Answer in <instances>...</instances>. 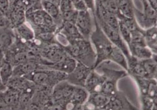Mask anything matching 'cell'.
I'll return each mask as SVG.
<instances>
[{
  "label": "cell",
  "mask_w": 157,
  "mask_h": 110,
  "mask_svg": "<svg viewBox=\"0 0 157 110\" xmlns=\"http://www.w3.org/2000/svg\"><path fill=\"white\" fill-rule=\"evenodd\" d=\"M94 28L90 36V40L93 46L96 56L94 65L95 69L101 63L109 61V55L115 45L112 44V42L104 34L101 28L98 25L94 16Z\"/></svg>",
  "instance_id": "cell-2"
},
{
  "label": "cell",
  "mask_w": 157,
  "mask_h": 110,
  "mask_svg": "<svg viewBox=\"0 0 157 110\" xmlns=\"http://www.w3.org/2000/svg\"><path fill=\"white\" fill-rule=\"evenodd\" d=\"M71 1L74 8L77 12H82L89 9L84 0H71Z\"/></svg>",
  "instance_id": "cell-31"
},
{
  "label": "cell",
  "mask_w": 157,
  "mask_h": 110,
  "mask_svg": "<svg viewBox=\"0 0 157 110\" xmlns=\"http://www.w3.org/2000/svg\"><path fill=\"white\" fill-rule=\"evenodd\" d=\"M90 9L78 12L75 21V25L82 36L87 40H90L94 30V16H91ZM94 15V13H93Z\"/></svg>",
  "instance_id": "cell-6"
},
{
  "label": "cell",
  "mask_w": 157,
  "mask_h": 110,
  "mask_svg": "<svg viewBox=\"0 0 157 110\" xmlns=\"http://www.w3.org/2000/svg\"><path fill=\"white\" fill-rule=\"evenodd\" d=\"M22 3L25 8V13L43 8L41 0H24Z\"/></svg>",
  "instance_id": "cell-26"
},
{
  "label": "cell",
  "mask_w": 157,
  "mask_h": 110,
  "mask_svg": "<svg viewBox=\"0 0 157 110\" xmlns=\"http://www.w3.org/2000/svg\"><path fill=\"white\" fill-rule=\"evenodd\" d=\"M14 1H16V2H23L24 0H14Z\"/></svg>",
  "instance_id": "cell-37"
},
{
  "label": "cell",
  "mask_w": 157,
  "mask_h": 110,
  "mask_svg": "<svg viewBox=\"0 0 157 110\" xmlns=\"http://www.w3.org/2000/svg\"><path fill=\"white\" fill-rule=\"evenodd\" d=\"M104 109H137V108L132 105L124 93L118 91L110 97Z\"/></svg>",
  "instance_id": "cell-8"
},
{
  "label": "cell",
  "mask_w": 157,
  "mask_h": 110,
  "mask_svg": "<svg viewBox=\"0 0 157 110\" xmlns=\"http://www.w3.org/2000/svg\"><path fill=\"white\" fill-rule=\"evenodd\" d=\"M140 98L143 109L153 110L156 109V99H153L146 95H141Z\"/></svg>",
  "instance_id": "cell-27"
},
{
  "label": "cell",
  "mask_w": 157,
  "mask_h": 110,
  "mask_svg": "<svg viewBox=\"0 0 157 110\" xmlns=\"http://www.w3.org/2000/svg\"><path fill=\"white\" fill-rule=\"evenodd\" d=\"M110 98V97L101 93H90L87 101L82 106L81 109H104Z\"/></svg>",
  "instance_id": "cell-10"
},
{
  "label": "cell",
  "mask_w": 157,
  "mask_h": 110,
  "mask_svg": "<svg viewBox=\"0 0 157 110\" xmlns=\"http://www.w3.org/2000/svg\"><path fill=\"white\" fill-rule=\"evenodd\" d=\"M131 55L138 60H143L151 58L155 54H153L147 46L129 45L128 47Z\"/></svg>",
  "instance_id": "cell-20"
},
{
  "label": "cell",
  "mask_w": 157,
  "mask_h": 110,
  "mask_svg": "<svg viewBox=\"0 0 157 110\" xmlns=\"http://www.w3.org/2000/svg\"><path fill=\"white\" fill-rule=\"evenodd\" d=\"M143 35L146 46L153 54H156V27L153 26L143 30Z\"/></svg>",
  "instance_id": "cell-21"
},
{
  "label": "cell",
  "mask_w": 157,
  "mask_h": 110,
  "mask_svg": "<svg viewBox=\"0 0 157 110\" xmlns=\"http://www.w3.org/2000/svg\"><path fill=\"white\" fill-rule=\"evenodd\" d=\"M84 2L90 10L94 13L95 8V0H84Z\"/></svg>",
  "instance_id": "cell-33"
},
{
  "label": "cell",
  "mask_w": 157,
  "mask_h": 110,
  "mask_svg": "<svg viewBox=\"0 0 157 110\" xmlns=\"http://www.w3.org/2000/svg\"><path fill=\"white\" fill-rule=\"evenodd\" d=\"M95 18L98 25H99L100 27L101 28L103 32L108 37V38L110 40L113 44H114L115 46L119 47L121 50L124 52L127 59H128L131 56L127 44L122 39L119 30L114 29L106 24L104 22L101 20H98L96 17Z\"/></svg>",
  "instance_id": "cell-5"
},
{
  "label": "cell",
  "mask_w": 157,
  "mask_h": 110,
  "mask_svg": "<svg viewBox=\"0 0 157 110\" xmlns=\"http://www.w3.org/2000/svg\"><path fill=\"white\" fill-rule=\"evenodd\" d=\"M6 57H5V54L4 51H0V68H1L2 66L5 61Z\"/></svg>",
  "instance_id": "cell-34"
},
{
  "label": "cell",
  "mask_w": 157,
  "mask_h": 110,
  "mask_svg": "<svg viewBox=\"0 0 157 110\" xmlns=\"http://www.w3.org/2000/svg\"><path fill=\"white\" fill-rule=\"evenodd\" d=\"M109 61L113 62L114 63L117 64L118 65L121 66L125 71L127 72L128 66H127L126 57L125 56L124 52L117 46H115L113 47L112 51L111 52L109 55Z\"/></svg>",
  "instance_id": "cell-22"
},
{
  "label": "cell",
  "mask_w": 157,
  "mask_h": 110,
  "mask_svg": "<svg viewBox=\"0 0 157 110\" xmlns=\"http://www.w3.org/2000/svg\"><path fill=\"white\" fill-rule=\"evenodd\" d=\"M105 79L103 83L102 84L100 93H103L104 94L108 96L111 97L115 95L118 91H118L117 86L118 81L115 79L106 78L105 76Z\"/></svg>",
  "instance_id": "cell-24"
},
{
  "label": "cell",
  "mask_w": 157,
  "mask_h": 110,
  "mask_svg": "<svg viewBox=\"0 0 157 110\" xmlns=\"http://www.w3.org/2000/svg\"><path fill=\"white\" fill-rule=\"evenodd\" d=\"M13 71V66L6 59L1 68H0V77L5 85H7L9 80L12 77Z\"/></svg>",
  "instance_id": "cell-25"
},
{
  "label": "cell",
  "mask_w": 157,
  "mask_h": 110,
  "mask_svg": "<svg viewBox=\"0 0 157 110\" xmlns=\"http://www.w3.org/2000/svg\"><path fill=\"white\" fill-rule=\"evenodd\" d=\"M41 4L43 9L53 19L58 28L63 23L58 4L50 0H41Z\"/></svg>",
  "instance_id": "cell-14"
},
{
  "label": "cell",
  "mask_w": 157,
  "mask_h": 110,
  "mask_svg": "<svg viewBox=\"0 0 157 110\" xmlns=\"http://www.w3.org/2000/svg\"><path fill=\"white\" fill-rule=\"evenodd\" d=\"M11 1H12V0H11Z\"/></svg>",
  "instance_id": "cell-38"
},
{
  "label": "cell",
  "mask_w": 157,
  "mask_h": 110,
  "mask_svg": "<svg viewBox=\"0 0 157 110\" xmlns=\"http://www.w3.org/2000/svg\"><path fill=\"white\" fill-rule=\"evenodd\" d=\"M13 29L10 27H0V51L5 52L15 41Z\"/></svg>",
  "instance_id": "cell-17"
},
{
  "label": "cell",
  "mask_w": 157,
  "mask_h": 110,
  "mask_svg": "<svg viewBox=\"0 0 157 110\" xmlns=\"http://www.w3.org/2000/svg\"><path fill=\"white\" fill-rule=\"evenodd\" d=\"M117 16L127 18H134V8L132 0H118Z\"/></svg>",
  "instance_id": "cell-19"
},
{
  "label": "cell",
  "mask_w": 157,
  "mask_h": 110,
  "mask_svg": "<svg viewBox=\"0 0 157 110\" xmlns=\"http://www.w3.org/2000/svg\"><path fill=\"white\" fill-rule=\"evenodd\" d=\"M105 8L108 11L115 14H118V0H106Z\"/></svg>",
  "instance_id": "cell-30"
},
{
  "label": "cell",
  "mask_w": 157,
  "mask_h": 110,
  "mask_svg": "<svg viewBox=\"0 0 157 110\" xmlns=\"http://www.w3.org/2000/svg\"><path fill=\"white\" fill-rule=\"evenodd\" d=\"M11 5V0H0V12L6 16Z\"/></svg>",
  "instance_id": "cell-32"
},
{
  "label": "cell",
  "mask_w": 157,
  "mask_h": 110,
  "mask_svg": "<svg viewBox=\"0 0 157 110\" xmlns=\"http://www.w3.org/2000/svg\"><path fill=\"white\" fill-rule=\"evenodd\" d=\"M58 6L63 22L75 23L78 12L74 8L71 0H59Z\"/></svg>",
  "instance_id": "cell-12"
},
{
  "label": "cell",
  "mask_w": 157,
  "mask_h": 110,
  "mask_svg": "<svg viewBox=\"0 0 157 110\" xmlns=\"http://www.w3.org/2000/svg\"><path fill=\"white\" fill-rule=\"evenodd\" d=\"M56 33L62 35L66 39L68 44L84 38L78 30L75 24L72 22H63L62 25L57 28Z\"/></svg>",
  "instance_id": "cell-9"
},
{
  "label": "cell",
  "mask_w": 157,
  "mask_h": 110,
  "mask_svg": "<svg viewBox=\"0 0 157 110\" xmlns=\"http://www.w3.org/2000/svg\"><path fill=\"white\" fill-rule=\"evenodd\" d=\"M50 1H53V2H56V3H57L58 4V1H59V0H50Z\"/></svg>",
  "instance_id": "cell-36"
},
{
  "label": "cell",
  "mask_w": 157,
  "mask_h": 110,
  "mask_svg": "<svg viewBox=\"0 0 157 110\" xmlns=\"http://www.w3.org/2000/svg\"><path fill=\"white\" fill-rule=\"evenodd\" d=\"M25 18L26 22L33 28L35 36L47 33H56L57 25L43 8L26 13Z\"/></svg>",
  "instance_id": "cell-3"
},
{
  "label": "cell",
  "mask_w": 157,
  "mask_h": 110,
  "mask_svg": "<svg viewBox=\"0 0 157 110\" xmlns=\"http://www.w3.org/2000/svg\"><path fill=\"white\" fill-rule=\"evenodd\" d=\"M156 54H154L152 57L140 60L141 64L144 67L145 71L150 79H156L157 65L156 57Z\"/></svg>",
  "instance_id": "cell-23"
},
{
  "label": "cell",
  "mask_w": 157,
  "mask_h": 110,
  "mask_svg": "<svg viewBox=\"0 0 157 110\" xmlns=\"http://www.w3.org/2000/svg\"><path fill=\"white\" fill-rule=\"evenodd\" d=\"M119 30L124 41L125 42L127 47H128L131 43V32L128 28L126 27L125 23L121 20H119Z\"/></svg>",
  "instance_id": "cell-28"
},
{
  "label": "cell",
  "mask_w": 157,
  "mask_h": 110,
  "mask_svg": "<svg viewBox=\"0 0 157 110\" xmlns=\"http://www.w3.org/2000/svg\"><path fill=\"white\" fill-rule=\"evenodd\" d=\"M144 15L153 21L156 22V10L155 9L147 2V0H143Z\"/></svg>",
  "instance_id": "cell-29"
},
{
  "label": "cell",
  "mask_w": 157,
  "mask_h": 110,
  "mask_svg": "<svg viewBox=\"0 0 157 110\" xmlns=\"http://www.w3.org/2000/svg\"><path fill=\"white\" fill-rule=\"evenodd\" d=\"M105 79V76L98 73L95 69H93L89 76L87 77L84 87L90 93H100L102 84Z\"/></svg>",
  "instance_id": "cell-11"
},
{
  "label": "cell",
  "mask_w": 157,
  "mask_h": 110,
  "mask_svg": "<svg viewBox=\"0 0 157 110\" xmlns=\"http://www.w3.org/2000/svg\"><path fill=\"white\" fill-rule=\"evenodd\" d=\"M93 69H94L77 62L75 69L67 74L66 81L73 85L84 87L86 79Z\"/></svg>",
  "instance_id": "cell-7"
},
{
  "label": "cell",
  "mask_w": 157,
  "mask_h": 110,
  "mask_svg": "<svg viewBox=\"0 0 157 110\" xmlns=\"http://www.w3.org/2000/svg\"><path fill=\"white\" fill-rule=\"evenodd\" d=\"M67 77V74L56 70L41 68L35 70L24 77L30 80L36 86L53 89L58 83L66 80Z\"/></svg>",
  "instance_id": "cell-4"
},
{
  "label": "cell",
  "mask_w": 157,
  "mask_h": 110,
  "mask_svg": "<svg viewBox=\"0 0 157 110\" xmlns=\"http://www.w3.org/2000/svg\"><path fill=\"white\" fill-rule=\"evenodd\" d=\"M127 61L128 66V70H127L128 74L131 75L133 77L149 78L140 60L131 55L127 59Z\"/></svg>",
  "instance_id": "cell-15"
},
{
  "label": "cell",
  "mask_w": 157,
  "mask_h": 110,
  "mask_svg": "<svg viewBox=\"0 0 157 110\" xmlns=\"http://www.w3.org/2000/svg\"><path fill=\"white\" fill-rule=\"evenodd\" d=\"M64 48L67 54L77 62L94 69L96 56L90 40L85 38L77 40L65 45Z\"/></svg>",
  "instance_id": "cell-1"
},
{
  "label": "cell",
  "mask_w": 157,
  "mask_h": 110,
  "mask_svg": "<svg viewBox=\"0 0 157 110\" xmlns=\"http://www.w3.org/2000/svg\"><path fill=\"white\" fill-rule=\"evenodd\" d=\"M77 61L72 57L67 55L60 61H59L49 67V69H52L56 71L62 72L67 74L71 73L75 69Z\"/></svg>",
  "instance_id": "cell-18"
},
{
  "label": "cell",
  "mask_w": 157,
  "mask_h": 110,
  "mask_svg": "<svg viewBox=\"0 0 157 110\" xmlns=\"http://www.w3.org/2000/svg\"><path fill=\"white\" fill-rule=\"evenodd\" d=\"M16 37L24 43H30L35 38L34 32L26 22L13 28Z\"/></svg>",
  "instance_id": "cell-13"
},
{
  "label": "cell",
  "mask_w": 157,
  "mask_h": 110,
  "mask_svg": "<svg viewBox=\"0 0 157 110\" xmlns=\"http://www.w3.org/2000/svg\"><path fill=\"white\" fill-rule=\"evenodd\" d=\"M89 93L81 86H75L71 98V103L73 109H81L82 106L87 101Z\"/></svg>",
  "instance_id": "cell-16"
},
{
  "label": "cell",
  "mask_w": 157,
  "mask_h": 110,
  "mask_svg": "<svg viewBox=\"0 0 157 110\" xmlns=\"http://www.w3.org/2000/svg\"><path fill=\"white\" fill-rule=\"evenodd\" d=\"M6 88H7L6 85H5V84L3 83L1 77H0V91H4L6 89Z\"/></svg>",
  "instance_id": "cell-35"
}]
</instances>
